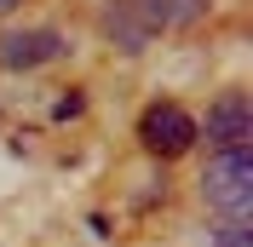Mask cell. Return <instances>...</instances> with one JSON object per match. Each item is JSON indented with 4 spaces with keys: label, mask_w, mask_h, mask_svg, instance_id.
Segmentation results:
<instances>
[{
    "label": "cell",
    "mask_w": 253,
    "mask_h": 247,
    "mask_svg": "<svg viewBox=\"0 0 253 247\" xmlns=\"http://www.w3.org/2000/svg\"><path fill=\"white\" fill-rule=\"evenodd\" d=\"M202 196L224 218H248L253 213V150H219L202 172Z\"/></svg>",
    "instance_id": "obj_1"
},
{
    "label": "cell",
    "mask_w": 253,
    "mask_h": 247,
    "mask_svg": "<svg viewBox=\"0 0 253 247\" xmlns=\"http://www.w3.org/2000/svg\"><path fill=\"white\" fill-rule=\"evenodd\" d=\"M196 132H202V126L190 121L178 104H150L144 121H138V138H144L150 155H184L190 144H196Z\"/></svg>",
    "instance_id": "obj_2"
},
{
    "label": "cell",
    "mask_w": 253,
    "mask_h": 247,
    "mask_svg": "<svg viewBox=\"0 0 253 247\" xmlns=\"http://www.w3.org/2000/svg\"><path fill=\"white\" fill-rule=\"evenodd\" d=\"M207 138L219 144V150H248V138H253V104H248V92H224L219 104L207 109Z\"/></svg>",
    "instance_id": "obj_3"
},
{
    "label": "cell",
    "mask_w": 253,
    "mask_h": 247,
    "mask_svg": "<svg viewBox=\"0 0 253 247\" xmlns=\"http://www.w3.org/2000/svg\"><path fill=\"white\" fill-rule=\"evenodd\" d=\"M63 52V35L58 29H23V35H6L0 41V63L6 69H41Z\"/></svg>",
    "instance_id": "obj_4"
},
{
    "label": "cell",
    "mask_w": 253,
    "mask_h": 247,
    "mask_svg": "<svg viewBox=\"0 0 253 247\" xmlns=\"http://www.w3.org/2000/svg\"><path fill=\"white\" fill-rule=\"evenodd\" d=\"M150 23H184V17L202 12V0H138Z\"/></svg>",
    "instance_id": "obj_5"
},
{
    "label": "cell",
    "mask_w": 253,
    "mask_h": 247,
    "mask_svg": "<svg viewBox=\"0 0 253 247\" xmlns=\"http://www.w3.org/2000/svg\"><path fill=\"white\" fill-rule=\"evenodd\" d=\"M213 247H253V230H248V218H230V224H219Z\"/></svg>",
    "instance_id": "obj_6"
},
{
    "label": "cell",
    "mask_w": 253,
    "mask_h": 247,
    "mask_svg": "<svg viewBox=\"0 0 253 247\" xmlns=\"http://www.w3.org/2000/svg\"><path fill=\"white\" fill-rule=\"evenodd\" d=\"M69 115H81V98H75V92L58 98V121H69Z\"/></svg>",
    "instance_id": "obj_7"
},
{
    "label": "cell",
    "mask_w": 253,
    "mask_h": 247,
    "mask_svg": "<svg viewBox=\"0 0 253 247\" xmlns=\"http://www.w3.org/2000/svg\"><path fill=\"white\" fill-rule=\"evenodd\" d=\"M12 6H17V0H0V12H12Z\"/></svg>",
    "instance_id": "obj_8"
}]
</instances>
